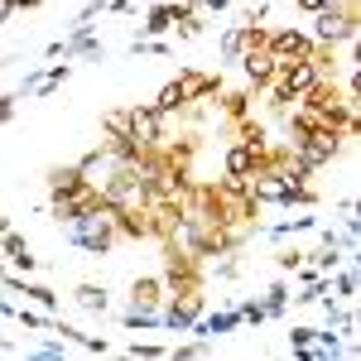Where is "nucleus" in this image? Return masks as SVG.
<instances>
[{
	"label": "nucleus",
	"mask_w": 361,
	"mask_h": 361,
	"mask_svg": "<svg viewBox=\"0 0 361 361\" xmlns=\"http://www.w3.org/2000/svg\"><path fill=\"white\" fill-rule=\"evenodd\" d=\"M159 279H164L169 294H197V289H212V275H207V260L193 255L178 236L159 241Z\"/></svg>",
	"instance_id": "1"
},
{
	"label": "nucleus",
	"mask_w": 361,
	"mask_h": 361,
	"mask_svg": "<svg viewBox=\"0 0 361 361\" xmlns=\"http://www.w3.org/2000/svg\"><path fill=\"white\" fill-rule=\"evenodd\" d=\"M63 236H68V246L87 250V255H111L116 246H126L121 241V231H116V207H102V212H87V217H73V222L63 226Z\"/></svg>",
	"instance_id": "2"
},
{
	"label": "nucleus",
	"mask_w": 361,
	"mask_h": 361,
	"mask_svg": "<svg viewBox=\"0 0 361 361\" xmlns=\"http://www.w3.org/2000/svg\"><path fill=\"white\" fill-rule=\"evenodd\" d=\"M197 313H207V289H197V294H164V304H159V328H164V333H188L197 323Z\"/></svg>",
	"instance_id": "3"
},
{
	"label": "nucleus",
	"mask_w": 361,
	"mask_h": 361,
	"mask_svg": "<svg viewBox=\"0 0 361 361\" xmlns=\"http://www.w3.org/2000/svg\"><path fill=\"white\" fill-rule=\"evenodd\" d=\"M178 92H183V102H217V92L226 87L222 68H178Z\"/></svg>",
	"instance_id": "4"
},
{
	"label": "nucleus",
	"mask_w": 361,
	"mask_h": 361,
	"mask_svg": "<svg viewBox=\"0 0 361 361\" xmlns=\"http://www.w3.org/2000/svg\"><path fill=\"white\" fill-rule=\"evenodd\" d=\"M270 54H275V63H299L313 54V34L304 25H279L270 29Z\"/></svg>",
	"instance_id": "5"
},
{
	"label": "nucleus",
	"mask_w": 361,
	"mask_h": 361,
	"mask_svg": "<svg viewBox=\"0 0 361 361\" xmlns=\"http://www.w3.org/2000/svg\"><path fill=\"white\" fill-rule=\"evenodd\" d=\"M241 328V308H236V299H226L217 313H197V323L188 328L193 337H207V342H217V337H226V333H236Z\"/></svg>",
	"instance_id": "6"
},
{
	"label": "nucleus",
	"mask_w": 361,
	"mask_h": 361,
	"mask_svg": "<svg viewBox=\"0 0 361 361\" xmlns=\"http://www.w3.org/2000/svg\"><path fill=\"white\" fill-rule=\"evenodd\" d=\"M0 289H10V294H25V304L44 308V313H58V289H49V284H39V279H29V275H15V270H5Z\"/></svg>",
	"instance_id": "7"
},
{
	"label": "nucleus",
	"mask_w": 361,
	"mask_h": 361,
	"mask_svg": "<svg viewBox=\"0 0 361 361\" xmlns=\"http://www.w3.org/2000/svg\"><path fill=\"white\" fill-rule=\"evenodd\" d=\"M255 97H260V92L246 87V82L222 87L217 102H212V106H217V121H241V116H250V111H255Z\"/></svg>",
	"instance_id": "8"
},
{
	"label": "nucleus",
	"mask_w": 361,
	"mask_h": 361,
	"mask_svg": "<svg viewBox=\"0 0 361 361\" xmlns=\"http://www.w3.org/2000/svg\"><path fill=\"white\" fill-rule=\"evenodd\" d=\"M236 68H241V82L260 92V87L275 78V68H279V63H275V54H270V49H246V54L236 58Z\"/></svg>",
	"instance_id": "9"
},
{
	"label": "nucleus",
	"mask_w": 361,
	"mask_h": 361,
	"mask_svg": "<svg viewBox=\"0 0 361 361\" xmlns=\"http://www.w3.org/2000/svg\"><path fill=\"white\" fill-rule=\"evenodd\" d=\"M0 255H5V265H10L15 275H34V270H39V255L29 250V241L15 231V226L0 236Z\"/></svg>",
	"instance_id": "10"
},
{
	"label": "nucleus",
	"mask_w": 361,
	"mask_h": 361,
	"mask_svg": "<svg viewBox=\"0 0 361 361\" xmlns=\"http://www.w3.org/2000/svg\"><path fill=\"white\" fill-rule=\"evenodd\" d=\"M164 279H159V270H154V275H135L130 279V294H126V304L130 308H159L164 304Z\"/></svg>",
	"instance_id": "11"
},
{
	"label": "nucleus",
	"mask_w": 361,
	"mask_h": 361,
	"mask_svg": "<svg viewBox=\"0 0 361 361\" xmlns=\"http://www.w3.org/2000/svg\"><path fill=\"white\" fill-rule=\"evenodd\" d=\"M255 154H260V149H250V145H241V140H226L222 178H250V173H255Z\"/></svg>",
	"instance_id": "12"
},
{
	"label": "nucleus",
	"mask_w": 361,
	"mask_h": 361,
	"mask_svg": "<svg viewBox=\"0 0 361 361\" xmlns=\"http://www.w3.org/2000/svg\"><path fill=\"white\" fill-rule=\"evenodd\" d=\"M178 20V0H154L149 10H145V20H140V34L145 39H164L169 29Z\"/></svg>",
	"instance_id": "13"
},
{
	"label": "nucleus",
	"mask_w": 361,
	"mask_h": 361,
	"mask_svg": "<svg viewBox=\"0 0 361 361\" xmlns=\"http://www.w3.org/2000/svg\"><path fill=\"white\" fill-rule=\"evenodd\" d=\"M250 193L260 207H284V193H289V178H279V173H250L246 178Z\"/></svg>",
	"instance_id": "14"
},
{
	"label": "nucleus",
	"mask_w": 361,
	"mask_h": 361,
	"mask_svg": "<svg viewBox=\"0 0 361 361\" xmlns=\"http://www.w3.org/2000/svg\"><path fill=\"white\" fill-rule=\"evenodd\" d=\"M73 164H78V173H82L87 183H97V188H102V183H106V173L116 169V159H111V149H106V145H92L82 159H73Z\"/></svg>",
	"instance_id": "15"
},
{
	"label": "nucleus",
	"mask_w": 361,
	"mask_h": 361,
	"mask_svg": "<svg viewBox=\"0 0 361 361\" xmlns=\"http://www.w3.org/2000/svg\"><path fill=\"white\" fill-rule=\"evenodd\" d=\"M73 299H78V308H82V313H92V318H106V313H111V289H106V284L82 279V284L73 289Z\"/></svg>",
	"instance_id": "16"
},
{
	"label": "nucleus",
	"mask_w": 361,
	"mask_h": 361,
	"mask_svg": "<svg viewBox=\"0 0 361 361\" xmlns=\"http://www.w3.org/2000/svg\"><path fill=\"white\" fill-rule=\"evenodd\" d=\"M87 178L78 173V164H49L44 169V188H49V197L54 193H78Z\"/></svg>",
	"instance_id": "17"
},
{
	"label": "nucleus",
	"mask_w": 361,
	"mask_h": 361,
	"mask_svg": "<svg viewBox=\"0 0 361 361\" xmlns=\"http://www.w3.org/2000/svg\"><path fill=\"white\" fill-rule=\"evenodd\" d=\"M241 54H246V29H241V25H226L222 39H217V58H222L217 68H236V58H241Z\"/></svg>",
	"instance_id": "18"
},
{
	"label": "nucleus",
	"mask_w": 361,
	"mask_h": 361,
	"mask_svg": "<svg viewBox=\"0 0 361 361\" xmlns=\"http://www.w3.org/2000/svg\"><path fill=\"white\" fill-rule=\"evenodd\" d=\"M102 140H130V106H106L102 111Z\"/></svg>",
	"instance_id": "19"
},
{
	"label": "nucleus",
	"mask_w": 361,
	"mask_h": 361,
	"mask_svg": "<svg viewBox=\"0 0 361 361\" xmlns=\"http://www.w3.org/2000/svg\"><path fill=\"white\" fill-rule=\"evenodd\" d=\"M121 328L126 333H159V308H126Z\"/></svg>",
	"instance_id": "20"
},
{
	"label": "nucleus",
	"mask_w": 361,
	"mask_h": 361,
	"mask_svg": "<svg viewBox=\"0 0 361 361\" xmlns=\"http://www.w3.org/2000/svg\"><path fill=\"white\" fill-rule=\"evenodd\" d=\"M260 304H265V318H289V279H275L260 294Z\"/></svg>",
	"instance_id": "21"
},
{
	"label": "nucleus",
	"mask_w": 361,
	"mask_h": 361,
	"mask_svg": "<svg viewBox=\"0 0 361 361\" xmlns=\"http://www.w3.org/2000/svg\"><path fill=\"white\" fill-rule=\"evenodd\" d=\"M149 106H154L159 116H178L183 106H188V102H183V92H178V82L169 78V82L159 87V92H154V102H149Z\"/></svg>",
	"instance_id": "22"
},
{
	"label": "nucleus",
	"mask_w": 361,
	"mask_h": 361,
	"mask_svg": "<svg viewBox=\"0 0 361 361\" xmlns=\"http://www.w3.org/2000/svg\"><path fill=\"white\" fill-rule=\"evenodd\" d=\"M49 318H54V313H44V308H34V304H15V323H20V328H25V333H49Z\"/></svg>",
	"instance_id": "23"
},
{
	"label": "nucleus",
	"mask_w": 361,
	"mask_h": 361,
	"mask_svg": "<svg viewBox=\"0 0 361 361\" xmlns=\"http://www.w3.org/2000/svg\"><path fill=\"white\" fill-rule=\"evenodd\" d=\"M304 255L313 260V265H318V270H323V275H328V270H337V265L347 260V255H342L337 246H328V241H318V250H304Z\"/></svg>",
	"instance_id": "24"
},
{
	"label": "nucleus",
	"mask_w": 361,
	"mask_h": 361,
	"mask_svg": "<svg viewBox=\"0 0 361 361\" xmlns=\"http://www.w3.org/2000/svg\"><path fill=\"white\" fill-rule=\"evenodd\" d=\"M299 260H304V246H299V241H294V246H289V241H279V246H275V270H279V275H294V265H299Z\"/></svg>",
	"instance_id": "25"
},
{
	"label": "nucleus",
	"mask_w": 361,
	"mask_h": 361,
	"mask_svg": "<svg viewBox=\"0 0 361 361\" xmlns=\"http://www.w3.org/2000/svg\"><path fill=\"white\" fill-rule=\"evenodd\" d=\"M130 54L135 58H169L173 49H169L164 39H145V34H135V39H130Z\"/></svg>",
	"instance_id": "26"
},
{
	"label": "nucleus",
	"mask_w": 361,
	"mask_h": 361,
	"mask_svg": "<svg viewBox=\"0 0 361 361\" xmlns=\"http://www.w3.org/2000/svg\"><path fill=\"white\" fill-rule=\"evenodd\" d=\"M207 352H212V342H207V337H193V342L169 347V357H173V361H193V357H207Z\"/></svg>",
	"instance_id": "27"
},
{
	"label": "nucleus",
	"mask_w": 361,
	"mask_h": 361,
	"mask_svg": "<svg viewBox=\"0 0 361 361\" xmlns=\"http://www.w3.org/2000/svg\"><path fill=\"white\" fill-rule=\"evenodd\" d=\"M236 308H241V323H250V328H265V323H270L260 299H236Z\"/></svg>",
	"instance_id": "28"
},
{
	"label": "nucleus",
	"mask_w": 361,
	"mask_h": 361,
	"mask_svg": "<svg viewBox=\"0 0 361 361\" xmlns=\"http://www.w3.org/2000/svg\"><path fill=\"white\" fill-rule=\"evenodd\" d=\"M126 357H145V361H159V357H169V347H164V342H130V347H126Z\"/></svg>",
	"instance_id": "29"
},
{
	"label": "nucleus",
	"mask_w": 361,
	"mask_h": 361,
	"mask_svg": "<svg viewBox=\"0 0 361 361\" xmlns=\"http://www.w3.org/2000/svg\"><path fill=\"white\" fill-rule=\"evenodd\" d=\"M313 337H318V328H308V323H289V352H304Z\"/></svg>",
	"instance_id": "30"
},
{
	"label": "nucleus",
	"mask_w": 361,
	"mask_h": 361,
	"mask_svg": "<svg viewBox=\"0 0 361 361\" xmlns=\"http://www.w3.org/2000/svg\"><path fill=\"white\" fill-rule=\"evenodd\" d=\"M63 352H68V342H63V337H54V342H39V347H29V357H44V361L63 357Z\"/></svg>",
	"instance_id": "31"
},
{
	"label": "nucleus",
	"mask_w": 361,
	"mask_h": 361,
	"mask_svg": "<svg viewBox=\"0 0 361 361\" xmlns=\"http://www.w3.org/2000/svg\"><path fill=\"white\" fill-rule=\"evenodd\" d=\"M15 116H20V97L10 92V97H0V126H10Z\"/></svg>",
	"instance_id": "32"
},
{
	"label": "nucleus",
	"mask_w": 361,
	"mask_h": 361,
	"mask_svg": "<svg viewBox=\"0 0 361 361\" xmlns=\"http://www.w3.org/2000/svg\"><path fill=\"white\" fill-rule=\"evenodd\" d=\"M78 347H82V352H92V357H106V352H111V342H106V337H87V333H82V342H78Z\"/></svg>",
	"instance_id": "33"
},
{
	"label": "nucleus",
	"mask_w": 361,
	"mask_h": 361,
	"mask_svg": "<svg viewBox=\"0 0 361 361\" xmlns=\"http://www.w3.org/2000/svg\"><path fill=\"white\" fill-rule=\"evenodd\" d=\"M289 5H294V15H318L328 0H289Z\"/></svg>",
	"instance_id": "34"
},
{
	"label": "nucleus",
	"mask_w": 361,
	"mask_h": 361,
	"mask_svg": "<svg viewBox=\"0 0 361 361\" xmlns=\"http://www.w3.org/2000/svg\"><path fill=\"white\" fill-rule=\"evenodd\" d=\"M197 5H202L207 15H226V10H231V0H197Z\"/></svg>",
	"instance_id": "35"
},
{
	"label": "nucleus",
	"mask_w": 361,
	"mask_h": 361,
	"mask_svg": "<svg viewBox=\"0 0 361 361\" xmlns=\"http://www.w3.org/2000/svg\"><path fill=\"white\" fill-rule=\"evenodd\" d=\"M10 5H15V10H39L44 0H10Z\"/></svg>",
	"instance_id": "36"
},
{
	"label": "nucleus",
	"mask_w": 361,
	"mask_h": 361,
	"mask_svg": "<svg viewBox=\"0 0 361 361\" xmlns=\"http://www.w3.org/2000/svg\"><path fill=\"white\" fill-rule=\"evenodd\" d=\"M10 15H15V5H10V0H0V25H5Z\"/></svg>",
	"instance_id": "37"
},
{
	"label": "nucleus",
	"mask_w": 361,
	"mask_h": 361,
	"mask_svg": "<svg viewBox=\"0 0 361 361\" xmlns=\"http://www.w3.org/2000/svg\"><path fill=\"white\" fill-rule=\"evenodd\" d=\"M5 270H10V265H5V255H0V279H5Z\"/></svg>",
	"instance_id": "38"
}]
</instances>
